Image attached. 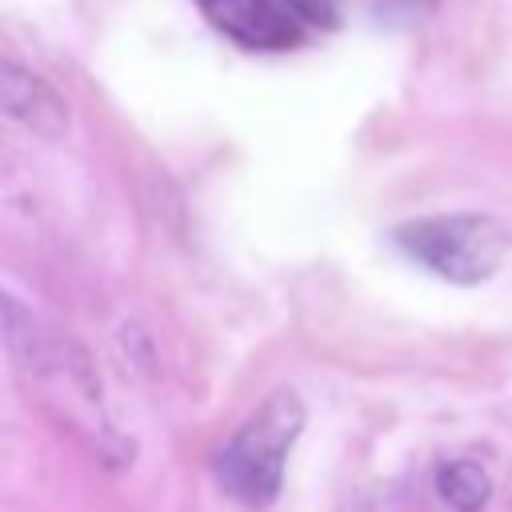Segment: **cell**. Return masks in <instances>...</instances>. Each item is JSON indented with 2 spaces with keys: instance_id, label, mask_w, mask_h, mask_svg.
I'll return each mask as SVG.
<instances>
[{
  "instance_id": "6da1fadb",
  "label": "cell",
  "mask_w": 512,
  "mask_h": 512,
  "mask_svg": "<svg viewBox=\"0 0 512 512\" xmlns=\"http://www.w3.org/2000/svg\"><path fill=\"white\" fill-rule=\"evenodd\" d=\"M304 400L292 388H276L212 456L220 488L252 508H264L280 496L284 464L304 432Z\"/></svg>"
},
{
  "instance_id": "7a4b0ae2",
  "label": "cell",
  "mask_w": 512,
  "mask_h": 512,
  "mask_svg": "<svg viewBox=\"0 0 512 512\" xmlns=\"http://www.w3.org/2000/svg\"><path fill=\"white\" fill-rule=\"evenodd\" d=\"M392 240L408 260L460 288L492 280L512 252V232L488 212L420 216L400 224Z\"/></svg>"
},
{
  "instance_id": "3957f363",
  "label": "cell",
  "mask_w": 512,
  "mask_h": 512,
  "mask_svg": "<svg viewBox=\"0 0 512 512\" xmlns=\"http://www.w3.org/2000/svg\"><path fill=\"white\" fill-rule=\"evenodd\" d=\"M204 20L248 52H288L304 44V20L276 0H196Z\"/></svg>"
},
{
  "instance_id": "277c9868",
  "label": "cell",
  "mask_w": 512,
  "mask_h": 512,
  "mask_svg": "<svg viewBox=\"0 0 512 512\" xmlns=\"http://www.w3.org/2000/svg\"><path fill=\"white\" fill-rule=\"evenodd\" d=\"M0 100H4V112L40 132V136H60L68 128V108L64 100L28 68H20L16 60H4V72H0Z\"/></svg>"
},
{
  "instance_id": "5b68a950",
  "label": "cell",
  "mask_w": 512,
  "mask_h": 512,
  "mask_svg": "<svg viewBox=\"0 0 512 512\" xmlns=\"http://www.w3.org/2000/svg\"><path fill=\"white\" fill-rule=\"evenodd\" d=\"M492 480L476 460H448L436 468V496L452 512H480L488 504Z\"/></svg>"
},
{
  "instance_id": "8992f818",
  "label": "cell",
  "mask_w": 512,
  "mask_h": 512,
  "mask_svg": "<svg viewBox=\"0 0 512 512\" xmlns=\"http://www.w3.org/2000/svg\"><path fill=\"white\" fill-rule=\"evenodd\" d=\"M436 8V0H368V12L388 28H408L424 20Z\"/></svg>"
},
{
  "instance_id": "52a82bcc",
  "label": "cell",
  "mask_w": 512,
  "mask_h": 512,
  "mask_svg": "<svg viewBox=\"0 0 512 512\" xmlns=\"http://www.w3.org/2000/svg\"><path fill=\"white\" fill-rule=\"evenodd\" d=\"M292 16H300L304 24L316 28H336V0H280Z\"/></svg>"
}]
</instances>
